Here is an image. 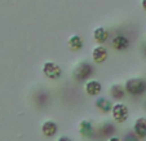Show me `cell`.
<instances>
[{
    "label": "cell",
    "instance_id": "cell-18",
    "mask_svg": "<svg viewBox=\"0 0 146 141\" xmlns=\"http://www.w3.org/2000/svg\"><path fill=\"white\" fill-rule=\"evenodd\" d=\"M142 8L146 11V0H142Z\"/></svg>",
    "mask_w": 146,
    "mask_h": 141
},
{
    "label": "cell",
    "instance_id": "cell-10",
    "mask_svg": "<svg viewBox=\"0 0 146 141\" xmlns=\"http://www.w3.org/2000/svg\"><path fill=\"white\" fill-rule=\"evenodd\" d=\"M92 55H93L94 61L101 64V62H104L106 58H108V49H106L105 47H102V45H98V47H96L93 49Z\"/></svg>",
    "mask_w": 146,
    "mask_h": 141
},
{
    "label": "cell",
    "instance_id": "cell-7",
    "mask_svg": "<svg viewBox=\"0 0 146 141\" xmlns=\"http://www.w3.org/2000/svg\"><path fill=\"white\" fill-rule=\"evenodd\" d=\"M93 126H92V123L89 122V120H80L79 122V133L80 136H83V137L86 138H91L92 136H93Z\"/></svg>",
    "mask_w": 146,
    "mask_h": 141
},
{
    "label": "cell",
    "instance_id": "cell-14",
    "mask_svg": "<svg viewBox=\"0 0 146 141\" xmlns=\"http://www.w3.org/2000/svg\"><path fill=\"white\" fill-rule=\"evenodd\" d=\"M110 92H111V94H113V97H115V98L120 100V98H123V97H124L125 89H124L121 86H118V84H115V86L111 87Z\"/></svg>",
    "mask_w": 146,
    "mask_h": 141
},
{
    "label": "cell",
    "instance_id": "cell-16",
    "mask_svg": "<svg viewBox=\"0 0 146 141\" xmlns=\"http://www.w3.org/2000/svg\"><path fill=\"white\" fill-rule=\"evenodd\" d=\"M108 141H123V138L118 137V136H111V137L108 138Z\"/></svg>",
    "mask_w": 146,
    "mask_h": 141
},
{
    "label": "cell",
    "instance_id": "cell-8",
    "mask_svg": "<svg viewBox=\"0 0 146 141\" xmlns=\"http://www.w3.org/2000/svg\"><path fill=\"white\" fill-rule=\"evenodd\" d=\"M84 88H86L87 94H89V96H97V94H100V92H101L102 86L98 80L92 79V80H88V82H87Z\"/></svg>",
    "mask_w": 146,
    "mask_h": 141
},
{
    "label": "cell",
    "instance_id": "cell-5",
    "mask_svg": "<svg viewBox=\"0 0 146 141\" xmlns=\"http://www.w3.org/2000/svg\"><path fill=\"white\" fill-rule=\"evenodd\" d=\"M133 133L137 138H146V118H138L133 124Z\"/></svg>",
    "mask_w": 146,
    "mask_h": 141
},
{
    "label": "cell",
    "instance_id": "cell-12",
    "mask_svg": "<svg viewBox=\"0 0 146 141\" xmlns=\"http://www.w3.org/2000/svg\"><path fill=\"white\" fill-rule=\"evenodd\" d=\"M83 47V40L79 35H72L69 39V48L71 51H79Z\"/></svg>",
    "mask_w": 146,
    "mask_h": 141
},
{
    "label": "cell",
    "instance_id": "cell-6",
    "mask_svg": "<svg viewBox=\"0 0 146 141\" xmlns=\"http://www.w3.org/2000/svg\"><path fill=\"white\" fill-rule=\"evenodd\" d=\"M58 131V126L56 122L53 120H45L43 124H41V133L45 136V137H53V136L57 133Z\"/></svg>",
    "mask_w": 146,
    "mask_h": 141
},
{
    "label": "cell",
    "instance_id": "cell-3",
    "mask_svg": "<svg viewBox=\"0 0 146 141\" xmlns=\"http://www.w3.org/2000/svg\"><path fill=\"white\" fill-rule=\"evenodd\" d=\"M43 72H44V75L47 78H50V79H57V78L61 76L62 70H61V67L58 66L57 64L48 61V62H45V64L43 65Z\"/></svg>",
    "mask_w": 146,
    "mask_h": 141
},
{
    "label": "cell",
    "instance_id": "cell-11",
    "mask_svg": "<svg viewBox=\"0 0 146 141\" xmlns=\"http://www.w3.org/2000/svg\"><path fill=\"white\" fill-rule=\"evenodd\" d=\"M128 44H129V42H128V39L124 35H118L113 39V47L118 51L125 49L128 47Z\"/></svg>",
    "mask_w": 146,
    "mask_h": 141
},
{
    "label": "cell",
    "instance_id": "cell-9",
    "mask_svg": "<svg viewBox=\"0 0 146 141\" xmlns=\"http://www.w3.org/2000/svg\"><path fill=\"white\" fill-rule=\"evenodd\" d=\"M113 104L109 98H105V97H100L96 101V108L98 109L102 113H109V111L113 110Z\"/></svg>",
    "mask_w": 146,
    "mask_h": 141
},
{
    "label": "cell",
    "instance_id": "cell-1",
    "mask_svg": "<svg viewBox=\"0 0 146 141\" xmlns=\"http://www.w3.org/2000/svg\"><path fill=\"white\" fill-rule=\"evenodd\" d=\"M124 89L127 93L132 94V96H138L146 91V82L141 78H131L125 82Z\"/></svg>",
    "mask_w": 146,
    "mask_h": 141
},
{
    "label": "cell",
    "instance_id": "cell-15",
    "mask_svg": "<svg viewBox=\"0 0 146 141\" xmlns=\"http://www.w3.org/2000/svg\"><path fill=\"white\" fill-rule=\"evenodd\" d=\"M123 141H138V138L135 136V133H128V135H125Z\"/></svg>",
    "mask_w": 146,
    "mask_h": 141
},
{
    "label": "cell",
    "instance_id": "cell-13",
    "mask_svg": "<svg viewBox=\"0 0 146 141\" xmlns=\"http://www.w3.org/2000/svg\"><path fill=\"white\" fill-rule=\"evenodd\" d=\"M108 36H109L108 31H106L104 27H97L96 30L93 31V38L96 39L97 43H104V42H106Z\"/></svg>",
    "mask_w": 146,
    "mask_h": 141
},
{
    "label": "cell",
    "instance_id": "cell-2",
    "mask_svg": "<svg viewBox=\"0 0 146 141\" xmlns=\"http://www.w3.org/2000/svg\"><path fill=\"white\" fill-rule=\"evenodd\" d=\"M111 115H113L114 120H115L116 123L121 124V123H124L128 119L129 111H128V108L124 105V104L118 102V104H114L113 110H111Z\"/></svg>",
    "mask_w": 146,
    "mask_h": 141
},
{
    "label": "cell",
    "instance_id": "cell-17",
    "mask_svg": "<svg viewBox=\"0 0 146 141\" xmlns=\"http://www.w3.org/2000/svg\"><path fill=\"white\" fill-rule=\"evenodd\" d=\"M57 141H72L70 137H67V136H61L60 138H58Z\"/></svg>",
    "mask_w": 146,
    "mask_h": 141
},
{
    "label": "cell",
    "instance_id": "cell-4",
    "mask_svg": "<svg viewBox=\"0 0 146 141\" xmlns=\"http://www.w3.org/2000/svg\"><path fill=\"white\" fill-rule=\"evenodd\" d=\"M92 71H93V67H92L88 62H83V64H80L79 66L75 69L74 75L78 80H84L92 74Z\"/></svg>",
    "mask_w": 146,
    "mask_h": 141
}]
</instances>
